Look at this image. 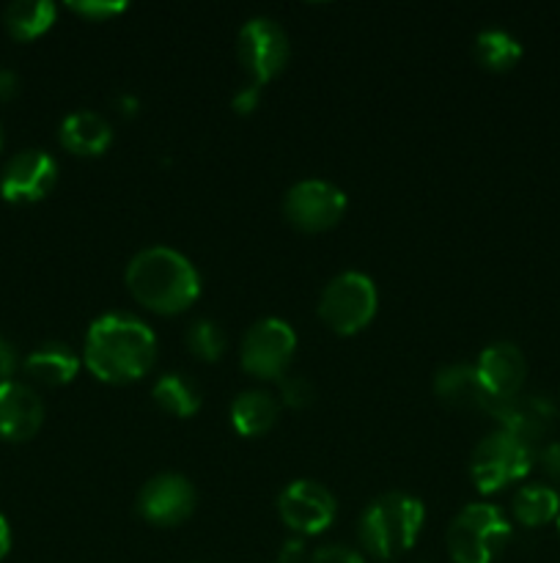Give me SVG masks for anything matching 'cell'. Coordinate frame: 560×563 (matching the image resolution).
I'll list each match as a JSON object with an SVG mask.
<instances>
[{
  "instance_id": "6da1fadb",
  "label": "cell",
  "mask_w": 560,
  "mask_h": 563,
  "mask_svg": "<svg viewBox=\"0 0 560 563\" xmlns=\"http://www.w3.org/2000/svg\"><path fill=\"white\" fill-rule=\"evenodd\" d=\"M157 361V335L130 313H104L88 328L82 363L108 385H126L146 377Z\"/></svg>"
},
{
  "instance_id": "7a4b0ae2",
  "label": "cell",
  "mask_w": 560,
  "mask_h": 563,
  "mask_svg": "<svg viewBox=\"0 0 560 563\" xmlns=\"http://www.w3.org/2000/svg\"><path fill=\"white\" fill-rule=\"evenodd\" d=\"M126 289L154 313H181L201 295V275L187 256L165 245L143 247L126 267Z\"/></svg>"
},
{
  "instance_id": "3957f363",
  "label": "cell",
  "mask_w": 560,
  "mask_h": 563,
  "mask_svg": "<svg viewBox=\"0 0 560 563\" xmlns=\"http://www.w3.org/2000/svg\"><path fill=\"white\" fill-rule=\"evenodd\" d=\"M426 522V509L406 493H384L366 506L357 522L362 550L382 563H395L415 548Z\"/></svg>"
},
{
  "instance_id": "277c9868",
  "label": "cell",
  "mask_w": 560,
  "mask_h": 563,
  "mask_svg": "<svg viewBox=\"0 0 560 563\" xmlns=\"http://www.w3.org/2000/svg\"><path fill=\"white\" fill-rule=\"evenodd\" d=\"M445 542L453 563H492L511 542V522L494 504H470L450 520Z\"/></svg>"
},
{
  "instance_id": "5b68a950",
  "label": "cell",
  "mask_w": 560,
  "mask_h": 563,
  "mask_svg": "<svg viewBox=\"0 0 560 563\" xmlns=\"http://www.w3.org/2000/svg\"><path fill=\"white\" fill-rule=\"evenodd\" d=\"M533 462H536V449L522 443L514 434L497 429V432L486 434V438L475 445V451H472V484H475L478 493L483 495L500 493V489L508 487V484L522 482V478L533 471Z\"/></svg>"
},
{
  "instance_id": "8992f818",
  "label": "cell",
  "mask_w": 560,
  "mask_h": 563,
  "mask_svg": "<svg viewBox=\"0 0 560 563\" xmlns=\"http://www.w3.org/2000/svg\"><path fill=\"white\" fill-rule=\"evenodd\" d=\"M377 308L379 295L373 280L349 269V273L335 275L324 286L322 300H318V317L333 333L355 335L371 324V319L377 317Z\"/></svg>"
},
{
  "instance_id": "52a82bcc",
  "label": "cell",
  "mask_w": 560,
  "mask_h": 563,
  "mask_svg": "<svg viewBox=\"0 0 560 563\" xmlns=\"http://www.w3.org/2000/svg\"><path fill=\"white\" fill-rule=\"evenodd\" d=\"M289 36L283 25L272 16H253L242 25L236 38V55H239L242 69L247 71V82L264 86L289 64Z\"/></svg>"
},
{
  "instance_id": "ba28073f",
  "label": "cell",
  "mask_w": 560,
  "mask_h": 563,
  "mask_svg": "<svg viewBox=\"0 0 560 563\" xmlns=\"http://www.w3.org/2000/svg\"><path fill=\"white\" fill-rule=\"evenodd\" d=\"M296 333L283 319H261L242 339V368L256 379H283L294 361Z\"/></svg>"
},
{
  "instance_id": "9c48e42d",
  "label": "cell",
  "mask_w": 560,
  "mask_h": 563,
  "mask_svg": "<svg viewBox=\"0 0 560 563\" xmlns=\"http://www.w3.org/2000/svg\"><path fill=\"white\" fill-rule=\"evenodd\" d=\"M346 212V192L333 181L305 179L296 181L283 201V214L296 231L305 234H322V231L338 225Z\"/></svg>"
},
{
  "instance_id": "30bf717a",
  "label": "cell",
  "mask_w": 560,
  "mask_h": 563,
  "mask_svg": "<svg viewBox=\"0 0 560 563\" xmlns=\"http://www.w3.org/2000/svg\"><path fill=\"white\" fill-rule=\"evenodd\" d=\"M278 515L283 526L294 531L296 537H316L333 526L338 504L324 484L300 478L280 493Z\"/></svg>"
},
{
  "instance_id": "8fae6325",
  "label": "cell",
  "mask_w": 560,
  "mask_h": 563,
  "mask_svg": "<svg viewBox=\"0 0 560 563\" xmlns=\"http://www.w3.org/2000/svg\"><path fill=\"white\" fill-rule=\"evenodd\" d=\"M58 163L44 148H22L0 170V196L9 203H36L53 192Z\"/></svg>"
},
{
  "instance_id": "7c38bea8",
  "label": "cell",
  "mask_w": 560,
  "mask_h": 563,
  "mask_svg": "<svg viewBox=\"0 0 560 563\" xmlns=\"http://www.w3.org/2000/svg\"><path fill=\"white\" fill-rule=\"evenodd\" d=\"M137 511L157 528L181 526L195 511V489L179 473H159L137 493Z\"/></svg>"
},
{
  "instance_id": "4fadbf2b",
  "label": "cell",
  "mask_w": 560,
  "mask_h": 563,
  "mask_svg": "<svg viewBox=\"0 0 560 563\" xmlns=\"http://www.w3.org/2000/svg\"><path fill=\"white\" fill-rule=\"evenodd\" d=\"M475 372L486 394L492 396L494 407H497L500 401H508L522 394V385H525L527 377V361L516 344L494 341L478 355Z\"/></svg>"
},
{
  "instance_id": "5bb4252c",
  "label": "cell",
  "mask_w": 560,
  "mask_h": 563,
  "mask_svg": "<svg viewBox=\"0 0 560 563\" xmlns=\"http://www.w3.org/2000/svg\"><path fill=\"white\" fill-rule=\"evenodd\" d=\"M492 418H497L503 432L514 434L522 443L536 449V443H541L549 434V429H552L558 410H555V405L547 396L519 394L508 401H500L492 410Z\"/></svg>"
},
{
  "instance_id": "9a60e30c",
  "label": "cell",
  "mask_w": 560,
  "mask_h": 563,
  "mask_svg": "<svg viewBox=\"0 0 560 563\" xmlns=\"http://www.w3.org/2000/svg\"><path fill=\"white\" fill-rule=\"evenodd\" d=\"M44 401L36 390L20 379L0 383V440L25 443L42 429Z\"/></svg>"
},
{
  "instance_id": "2e32d148",
  "label": "cell",
  "mask_w": 560,
  "mask_h": 563,
  "mask_svg": "<svg viewBox=\"0 0 560 563\" xmlns=\"http://www.w3.org/2000/svg\"><path fill=\"white\" fill-rule=\"evenodd\" d=\"M434 394L456 410H483L489 416L494 410L492 396L481 385L475 366H467V363H450V366L439 368L434 377Z\"/></svg>"
},
{
  "instance_id": "e0dca14e",
  "label": "cell",
  "mask_w": 560,
  "mask_h": 563,
  "mask_svg": "<svg viewBox=\"0 0 560 563\" xmlns=\"http://www.w3.org/2000/svg\"><path fill=\"white\" fill-rule=\"evenodd\" d=\"M58 141L77 157H99L113 143V126L97 110H75L60 121Z\"/></svg>"
},
{
  "instance_id": "ac0fdd59",
  "label": "cell",
  "mask_w": 560,
  "mask_h": 563,
  "mask_svg": "<svg viewBox=\"0 0 560 563\" xmlns=\"http://www.w3.org/2000/svg\"><path fill=\"white\" fill-rule=\"evenodd\" d=\"M22 366L33 383L60 388V385H69L80 372V355L60 341H47V344L36 346Z\"/></svg>"
},
{
  "instance_id": "d6986e66",
  "label": "cell",
  "mask_w": 560,
  "mask_h": 563,
  "mask_svg": "<svg viewBox=\"0 0 560 563\" xmlns=\"http://www.w3.org/2000/svg\"><path fill=\"white\" fill-rule=\"evenodd\" d=\"M280 405L267 390H245L231 405V423L242 438H261L278 423Z\"/></svg>"
},
{
  "instance_id": "ffe728a7",
  "label": "cell",
  "mask_w": 560,
  "mask_h": 563,
  "mask_svg": "<svg viewBox=\"0 0 560 563\" xmlns=\"http://www.w3.org/2000/svg\"><path fill=\"white\" fill-rule=\"evenodd\" d=\"M55 14L58 9L49 0H14L11 5H5L3 25L16 42H33L53 27Z\"/></svg>"
},
{
  "instance_id": "44dd1931",
  "label": "cell",
  "mask_w": 560,
  "mask_h": 563,
  "mask_svg": "<svg viewBox=\"0 0 560 563\" xmlns=\"http://www.w3.org/2000/svg\"><path fill=\"white\" fill-rule=\"evenodd\" d=\"M514 520L525 528H541L547 522L558 520L560 515V493L549 484H525L516 489L514 504Z\"/></svg>"
},
{
  "instance_id": "7402d4cb",
  "label": "cell",
  "mask_w": 560,
  "mask_h": 563,
  "mask_svg": "<svg viewBox=\"0 0 560 563\" xmlns=\"http://www.w3.org/2000/svg\"><path fill=\"white\" fill-rule=\"evenodd\" d=\"M154 405L176 418H190L201 410V390L184 374H163L152 388Z\"/></svg>"
},
{
  "instance_id": "603a6c76",
  "label": "cell",
  "mask_w": 560,
  "mask_h": 563,
  "mask_svg": "<svg viewBox=\"0 0 560 563\" xmlns=\"http://www.w3.org/2000/svg\"><path fill=\"white\" fill-rule=\"evenodd\" d=\"M472 49H475L478 64L486 66L489 71H505L522 58L519 38L511 36L508 31H500V27H486V31L478 33Z\"/></svg>"
},
{
  "instance_id": "cb8c5ba5",
  "label": "cell",
  "mask_w": 560,
  "mask_h": 563,
  "mask_svg": "<svg viewBox=\"0 0 560 563\" xmlns=\"http://www.w3.org/2000/svg\"><path fill=\"white\" fill-rule=\"evenodd\" d=\"M184 346L192 357L203 363H214L225 355V346H228V339H225L223 328L212 319H195V322L187 328L184 333Z\"/></svg>"
},
{
  "instance_id": "d4e9b609",
  "label": "cell",
  "mask_w": 560,
  "mask_h": 563,
  "mask_svg": "<svg viewBox=\"0 0 560 563\" xmlns=\"http://www.w3.org/2000/svg\"><path fill=\"white\" fill-rule=\"evenodd\" d=\"M313 399H316V388H313V383L307 377H302V374L289 377V374H285V377L280 379V401H283V405L302 410V407L313 405Z\"/></svg>"
},
{
  "instance_id": "484cf974",
  "label": "cell",
  "mask_w": 560,
  "mask_h": 563,
  "mask_svg": "<svg viewBox=\"0 0 560 563\" xmlns=\"http://www.w3.org/2000/svg\"><path fill=\"white\" fill-rule=\"evenodd\" d=\"M69 9L91 22H104L110 20V16L126 11V3L124 0H82V3H77L75 0V3H69Z\"/></svg>"
},
{
  "instance_id": "4316f807",
  "label": "cell",
  "mask_w": 560,
  "mask_h": 563,
  "mask_svg": "<svg viewBox=\"0 0 560 563\" xmlns=\"http://www.w3.org/2000/svg\"><path fill=\"white\" fill-rule=\"evenodd\" d=\"M311 563H366V555L346 544H324L311 555Z\"/></svg>"
},
{
  "instance_id": "83f0119b",
  "label": "cell",
  "mask_w": 560,
  "mask_h": 563,
  "mask_svg": "<svg viewBox=\"0 0 560 563\" xmlns=\"http://www.w3.org/2000/svg\"><path fill=\"white\" fill-rule=\"evenodd\" d=\"M536 462L541 465L544 476L560 487V443L558 440H552V443L544 445V449L536 454Z\"/></svg>"
},
{
  "instance_id": "f1b7e54d",
  "label": "cell",
  "mask_w": 560,
  "mask_h": 563,
  "mask_svg": "<svg viewBox=\"0 0 560 563\" xmlns=\"http://www.w3.org/2000/svg\"><path fill=\"white\" fill-rule=\"evenodd\" d=\"M16 368H20V352H16V346L0 333V383L14 379Z\"/></svg>"
},
{
  "instance_id": "f546056e",
  "label": "cell",
  "mask_w": 560,
  "mask_h": 563,
  "mask_svg": "<svg viewBox=\"0 0 560 563\" xmlns=\"http://www.w3.org/2000/svg\"><path fill=\"white\" fill-rule=\"evenodd\" d=\"M258 102H261V86H253V82H247V86H242L239 91L234 93V99H231V108H234L239 115H247L258 108Z\"/></svg>"
},
{
  "instance_id": "4dcf8cb0",
  "label": "cell",
  "mask_w": 560,
  "mask_h": 563,
  "mask_svg": "<svg viewBox=\"0 0 560 563\" xmlns=\"http://www.w3.org/2000/svg\"><path fill=\"white\" fill-rule=\"evenodd\" d=\"M305 542H302L300 537H291V539H285L283 544H280V550H278V563H302L305 561Z\"/></svg>"
},
{
  "instance_id": "1f68e13d",
  "label": "cell",
  "mask_w": 560,
  "mask_h": 563,
  "mask_svg": "<svg viewBox=\"0 0 560 563\" xmlns=\"http://www.w3.org/2000/svg\"><path fill=\"white\" fill-rule=\"evenodd\" d=\"M20 91V77L9 66H0V102H9Z\"/></svg>"
},
{
  "instance_id": "d6a6232c",
  "label": "cell",
  "mask_w": 560,
  "mask_h": 563,
  "mask_svg": "<svg viewBox=\"0 0 560 563\" xmlns=\"http://www.w3.org/2000/svg\"><path fill=\"white\" fill-rule=\"evenodd\" d=\"M115 108H119L121 115H135L141 104H137V99L132 97V93H121V97L115 99Z\"/></svg>"
},
{
  "instance_id": "836d02e7",
  "label": "cell",
  "mask_w": 560,
  "mask_h": 563,
  "mask_svg": "<svg viewBox=\"0 0 560 563\" xmlns=\"http://www.w3.org/2000/svg\"><path fill=\"white\" fill-rule=\"evenodd\" d=\"M9 550H11V528H9V520L0 515V561L9 555Z\"/></svg>"
},
{
  "instance_id": "e575fe53",
  "label": "cell",
  "mask_w": 560,
  "mask_h": 563,
  "mask_svg": "<svg viewBox=\"0 0 560 563\" xmlns=\"http://www.w3.org/2000/svg\"><path fill=\"white\" fill-rule=\"evenodd\" d=\"M0 148H3V124H0Z\"/></svg>"
},
{
  "instance_id": "d590c367",
  "label": "cell",
  "mask_w": 560,
  "mask_h": 563,
  "mask_svg": "<svg viewBox=\"0 0 560 563\" xmlns=\"http://www.w3.org/2000/svg\"><path fill=\"white\" fill-rule=\"evenodd\" d=\"M555 522H558V533H560V515H558V520H555Z\"/></svg>"
}]
</instances>
